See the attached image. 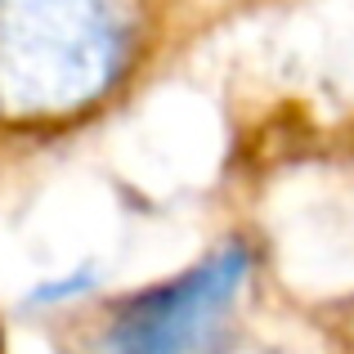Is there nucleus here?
Listing matches in <instances>:
<instances>
[{
	"label": "nucleus",
	"instance_id": "f257e3e1",
	"mask_svg": "<svg viewBox=\"0 0 354 354\" xmlns=\"http://www.w3.org/2000/svg\"><path fill=\"white\" fill-rule=\"evenodd\" d=\"M139 0H0V113L77 117L135 59Z\"/></svg>",
	"mask_w": 354,
	"mask_h": 354
},
{
	"label": "nucleus",
	"instance_id": "f03ea898",
	"mask_svg": "<svg viewBox=\"0 0 354 354\" xmlns=\"http://www.w3.org/2000/svg\"><path fill=\"white\" fill-rule=\"evenodd\" d=\"M247 278L251 251L242 242H225L180 278L130 296L108 323L99 354H193L238 301Z\"/></svg>",
	"mask_w": 354,
	"mask_h": 354
},
{
	"label": "nucleus",
	"instance_id": "7ed1b4c3",
	"mask_svg": "<svg viewBox=\"0 0 354 354\" xmlns=\"http://www.w3.org/2000/svg\"><path fill=\"white\" fill-rule=\"evenodd\" d=\"M90 287V274H72V278H59V283H50V287H36L32 292V301L41 305V301H63V296H77V292H86Z\"/></svg>",
	"mask_w": 354,
	"mask_h": 354
}]
</instances>
